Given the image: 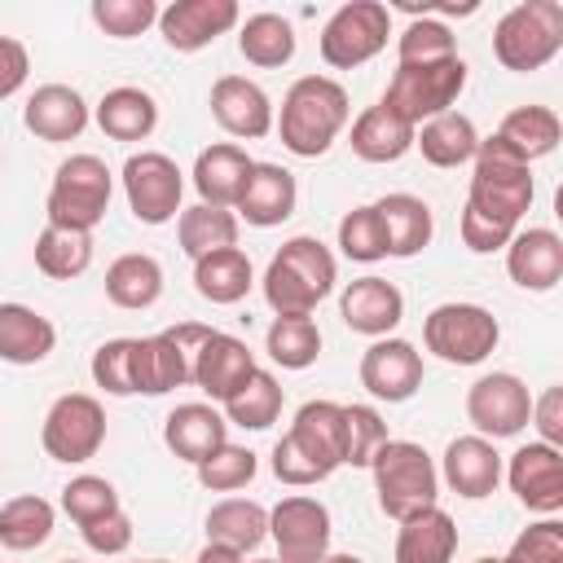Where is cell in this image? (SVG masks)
Returning <instances> with one entry per match:
<instances>
[{"mask_svg":"<svg viewBox=\"0 0 563 563\" xmlns=\"http://www.w3.org/2000/svg\"><path fill=\"white\" fill-rule=\"evenodd\" d=\"M343 466V405L308 400L299 405L290 431L273 444V475L290 488L330 479Z\"/></svg>","mask_w":563,"mask_h":563,"instance_id":"cell-1","label":"cell"},{"mask_svg":"<svg viewBox=\"0 0 563 563\" xmlns=\"http://www.w3.org/2000/svg\"><path fill=\"white\" fill-rule=\"evenodd\" d=\"M347 114H352V106H347L343 84H334L325 75H303L282 97L277 136L295 158H321L347 128Z\"/></svg>","mask_w":563,"mask_h":563,"instance_id":"cell-2","label":"cell"},{"mask_svg":"<svg viewBox=\"0 0 563 563\" xmlns=\"http://www.w3.org/2000/svg\"><path fill=\"white\" fill-rule=\"evenodd\" d=\"M532 167L523 154H515L497 132L479 141L475 158H471V194H466V207L475 216H484L488 224H501V229H519L523 211L532 207Z\"/></svg>","mask_w":563,"mask_h":563,"instance_id":"cell-3","label":"cell"},{"mask_svg":"<svg viewBox=\"0 0 563 563\" xmlns=\"http://www.w3.org/2000/svg\"><path fill=\"white\" fill-rule=\"evenodd\" d=\"M339 264L321 238H290L264 268V299L277 317H312V308L334 290Z\"/></svg>","mask_w":563,"mask_h":563,"instance_id":"cell-4","label":"cell"},{"mask_svg":"<svg viewBox=\"0 0 563 563\" xmlns=\"http://www.w3.org/2000/svg\"><path fill=\"white\" fill-rule=\"evenodd\" d=\"M369 471H374V493H378V510L396 523L422 515L435 506L440 497V471L431 462V453L413 440H387L374 457H369Z\"/></svg>","mask_w":563,"mask_h":563,"instance_id":"cell-5","label":"cell"},{"mask_svg":"<svg viewBox=\"0 0 563 563\" xmlns=\"http://www.w3.org/2000/svg\"><path fill=\"white\" fill-rule=\"evenodd\" d=\"M466 88V62L462 57H440V62H400L396 75L387 79L383 110H391L400 123L422 128L427 119L453 110V101Z\"/></svg>","mask_w":563,"mask_h":563,"instance_id":"cell-6","label":"cell"},{"mask_svg":"<svg viewBox=\"0 0 563 563\" xmlns=\"http://www.w3.org/2000/svg\"><path fill=\"white\" fill-rule=\"evenodd\" d=\"M563 48V4L559 0H523L515 9L501 13L497 31H493V57L515 70H541L545 62H554Z\"/></svg>","mask_w":563,"mask_h":563,"instance_id":"cell-7","label":"cell"},{"mask_svg":"<svg viewBox=\"0 0 563 563\" xmlns=\"http://www.w3.org/2000/svg\"><path fill=\"white\" fill-rule=\"evenodd\" d=\"M110 189H114V176H110V167L97 154H70L57 167L53 189H48V202H44L48 224L92 233L106 220Z\"/></svg>","mask_w":563,"mask_h":563,"instance_id":"cell-8","label":"cell"},{"mask_svg":"<svg viewBox=\"0 0 563 563\" xmlns=\"http://www.w3.org/2000/svg\"><path fill=\"white\" fill-rule=\"evenodd\" d=\"M387 35H391V9L378 0H352L325 18L317 48H321L325 66L352 70V66H365L369 57H378L387 48Z\"/></svg>","mask_w":563,"mask_h":563,"instance_id":"cell-9","label":"cell"},{"mask_svg":"<svg viewBox=\"0 0 563 563\" xmlns=\"http://www.w3.org/2000/svg\"><path fill=\"white\" fill-rule=\"evenodd\" d=\"M501 339V325L479 303H440L422 321V343L449 365H479Z\"/></svg>","mask_w":563,"mask_h":563,"instance_id":"cell-10","label":"cell"},{"mask_svg":"<svg viewBox=\"0 0 563 563\" xmlns=\"http://www.w3.org/2000/svg\"><path fill=\"white\" fill-rule=\"evenodd\" d=\"M106 440V409L97 396L88 391H66L48 405L44 413V427H40V444L53 462H66V466H79L88 457H97Z\"/></svg>","mask_w":563,"mask_h":563,"instance_id":"cell-11","label":"cell"},{"mask_svg":"<svg viewBox=\"0 0 563 563\" xmlns=\"http://www.w3.org/2000/svg\"><path fill=\"white\" fill-rule=\"evenodd\" d=\"M211 325H198V321H180L172 330H158L150 339H136V352H132V369H136V391L145 396H163L172 387H185L189 383V365H194V352L198 343L207 339Z\"/></svg>","mask_w":563,"mask_h":563,"instance_id":"cell-12","label":"cell"},{"mask_svg":"<svg viewBox=\"0 0 563 563\" xmlns=\"http://www.w3.org/2000/svg\"><path fill=\"white\" fill-rule=\"evenodd\" d=\"M123 194L141 224H167L180 216L185 176L176 158H167L163 150H141L123 163Z\"/></svg>","mask_w":563,"mask_h":563,"instance_id":"cell-13","label":"cell"},{"mask_svg":"<svg viewBox=\"0 0 563 563\" xmlns=\"http://www.w3.org/2000/svg\"><path fill=\"white\" fill-rule=\"evenodd\" d=\"M528 413H532V391L519 374L493 369V374L475 378L466 391V418H471L475 435H484V440L519 435L528 427Z\"/></svg>","mask_w":563,"mask_h":563,"instance_id":"cell-14","label":"cell"},{"mask_svg":"<svg viewBox=\"0 0 563 563\" xmlns=\"http://www.w3.org/2000/svg\"><path fill=\"white\" fill-rule=\"evenodd\" d=\"M330 510L317 497H282L268 510V537L277 545V563H321L330 554Z\"/></svg>","mask_w":563,"mask_h":563,"instance_id":"cell-15","label":"cell"},{"mask_svg":"<svg viewBox=\"0 0 563 563\" xmlns=\"http://www.w3.org/2000/svg\"><path fill=\"white\" fill-rule=\"evenodd\" d=\"M506 484L532 515H559L563 510V453L532 440L519 444L506 462Z\"/></svg>","mask_w":563,"mask_h":563,"instance_id":"cell-16","label":"cell"},{"mask_svg":"<svg viewBox=\"0 0 563 563\" xmlns=\"http://www.w3.org/2000/svg\"><path fill=\"white\" fill-rule=\"evenodd\" d=\"M361 387L387 405L409 400L422 387V352L409 339H374L361 352Z\"/></svg>","mask_w":563,"mask_h":563,"instance_id":"cell-17","label":"cell"},{"mask_svg":"<svg viewBox=\"0 0 563 563\" xmlns=\"http://www.w3.org/2000/svg\"><path fill=\"white\" fill-rule=\"evenodd\" d=\"M255 369V352L238 339V334H224V330H207V339L198 343V352H194V365H189V383L202 391V396H211V400H229L242 383H246V374Z\"/></svg>","mask_w":563,"mask_h":563,"instance_id":"cell-18","label":"cell"},{"mask_svg":"<svg viewBox=\"0 0 563 563\" xmlns=\"http://www.w3.org/2000/svg\"><path fill=\"white\" fill-rule=\"evenodd\" d=\"M238 18L242 13L233 0H176V4L158 9V31H163L167 48L198 53V48L216 44L224 31H233Z\"/></svg>","mask_w":563,"mask_h":563,"instance_id":"cell-19","label":"cell"},{"mask_svg":"<svg viewBox=\"0 0 563 563\" xmlns=\"http://www.w3.org/2000/svg\"><path fill=\"white\" fill-rule=\"evenodd\" d=\"M211 119L242 141H260L273 132V101L246 75H220L211 84Z\"/></svg>","mask_w":563,"mask_h":563,"instance_id":"cell-20","label":"cell"},{"mask_svg":"<svg viewBox=\"0 0 563 563\" xmlns=\"http://www.w3.org/2000/svg\"><path fill=\"white\" fill-rule=\"evenodd\" d=\"M339 317L356 334L387 339L400 325V317H405V295L387 277H356L339 295Z\"/></svg>","mask_w":563,"mask_h":563,"instance_id":"cell-21","label":"cell"},{"mask_svg":"<svg viewBox=\"0 0 563 563\" xmlns=\"http://www.w3.org/2000/svg\"><path fill=\"white\" fill-rule=\"evenodd\" d=\"M440 479L466 501L493 497L501 484V453L484 435H457L440 457Z\"/></svg>","mask_w":563,"mask_h":563,"instance_id":"cell-22","label":"cell"},{"mask_svg":"<svg viewBox=\"0 0 563 563\" xmlns=\"http://www.w3.org/2000/svg\"><path fill=\"white\" fill-rule=\"evenodd\" d=\"M506 273L523 290H554L563 277V242L554 229H515L506 242Z\"/></svg>","mask_w":563,"mask_h":563,"instance_id":"cell-23","label":"cell"},{"mask_svg":"<svg viewBox=\"0 0 563 563\" xmlns=\"http://www.w3.org/2000/svg\"><path fill=\"white\" fill-rule=\"evenodd\" d=\"M224 440H229L224 413H220L216 405H202V400L176 405V409L167 413V422H163V444H167L180 462H189V466H198L202 457H211Z\"/></svg>","mask_w":563,"mask_h":563,"instance_id":"cell-24","label":"cell"},{"mask_svg":"<svg viewBox=\"0 0 563 563\" xmlns=\"http://www.w3.org/2000/svg\"><path fill=\"white\" fill-rule=\"evenodd\" d=\"M22 123L48 141V145H62V141H75L84 128H88V101L70 88V84H44L26 97V110H22Z\"/></svg>","mask_w":563,"mask_h":563,"instance_id":"cell-25","label":"cell"},{"mask_svg":"<svg viewBox=\"0 0 563 563\" xmlns=\"http://www.w3.org/2000/svg\"><path fill=\"white\" fill-rule=\"evenodd\" d=\"M295 202H299L295 176L282 163H255L246 176V189L238 198V216L255 229H273L295 216Z\"/></svg>","mask_w":563,"mask_h":563,"instance_id":"cell-26","label":"cell"},{"mask_svg":"<svg viewBox=\"0 0 563 563\" xmlns=\"http://www.w3.org/2000/svg\"><path fill=\"white\" fill-rule=\"evenodd\" d=\"M255 158H246L242 145L233 141H220V145H207L198 158H194V189L207 207H238L242 189H246V176H251Z\"/></svg>","mask_w":563,"mask_h":563,"instance_id":"cell-27","label":"cell"},{"mask_svg":"<svg viewBox=\"0 0 563 563\" xmlns=\"http://www.w3.org/2000/svg\"><path fill=\"white\" fill-rule=\"evenodd\" d=\"M453 554H457V523L440 506L405 519L396 532V563H453Z\"/></svg>","mask_w":563,"mask_h":563,"instance_id":"cell-28","label":"cell"},{"mask_svg":"<svg viewBox=\"0 0 563 563\" xmlns=\"http://www.w3.org/2000/svg\"><path fill=\"white\" fill-rule=\"evenodd\" d=\"M57 343V330L44 312L26 303H0V361L9 365H40Z\"/></svg>","mask_w":563,"mask_h":563,"instance_id":"cell-29","label":"cell"},{"mask_svg":"<svg viewBox=\"0 0 563 563\" xmlns=\"http://www.w3.org/2000/svg\"><path fill=\"white\" fill-rule=\"evenodd\" d=\"M374 211H378L383 233H387V255H396V260L418 255L435 233L431 207L422 198H413V194H387V198L374 202Z\"/></svg>","mask_w":563,"mask_h":563,"instance_id":"cell-30","label":"cell"},{"mask_svg":"<svg viewBox=\"0 0 563 563\" xmlns=\"http://www.w3.org/2000/svg\"><path fill=\"white\" fill-rule=\"evenodd\" d=\"M352 154L365 158V163H396L413 150V128L400 123L391 110L383 106H365L356 119H352V136H347Z\"/></svg>","mask_w":563,"mask_h":563,"instance_id":"cell-31","label":"cell"},{"mask_svg":"<svg viewBox=\"0 0 563 563\" xmlns=\"http://www.w3.org/2000/svg\"><path fill=\"white\" fill-rule=\"evenodd\" d=\"M97 128L110 141H145L158 128V101L145 88H132V84L110 88L97 101Z\"/></svg>","mask_w":563,"mask_h":563,"instance_id":"cell-32","label":"cell"},{"mask_svg":"<svg viewBox=\"0 0 563 563\" xmlns=\"http://www.w3.org/2000/svg\"><path fill=\"white\" fill-rule=\"evenodd\" d=\"M413 145L422 150V158H427L431 167H462V163L475 158L479 132H475V123H471L466 114L444 110V114L427 119L422 128H413Z\"/></svg>","mask_w":563,"mask_h":563,"instance_id":"cell-33","label":"cell"},{"mask_svg":"<svg viewBox=\"0 0 563 563\" xmlns=\"http://www.w3.org/2000/svg\"><path fill=\"white\" fill-rule=\"evenodd\" d=\"M158 295H163V264L154 255L132 251V255H119L106 268V299L114 308L141 312V308H154Z\"/></svg>","mask_w":563,"mask_h":563,"instance_id":"cell-34","label":"cell"},{"mask_svg":"<svg viewBox=\"0 0 563 563\" xmlns=\"http://www.w3.org/2000/svg\"><path fill=\"white\" fill-rule=\"evenodd\" d=\"M251 282H255V273H251V260L242 246H224V251L194 260V290L207 303H238V299H246Z\"/></svg>","mask_w":563,"mask_h":563,"instance_id":"cell-35","label":"cell"},{"mask_svg":"<svg viewBox=\"0 0 563 563\" xmlns=\"http://www.w3.org/2000/svg\"><path fill=\"white\" fill-rule=\"evenodd\" d=\"M268 537V510L260 501L246 497H224L207 510V541L211 545H229L238 554L255 550Z\"/></svg>","mask_w":563,"mask_h":563,"instance_id":"cell-36","label":"cell"},{"mask_svg":"<svg viewBox=\"0 0 563 563\" xmlns=\"http://www.w3.org/2000/svg\"><path fill=\"white\" fill-rule=\"evenodd\" d=\"M176 242L189 260H202L211 251H224V246H238V216L224 211V207H207V202H194V207H180L176 216Z\"/></svg>","mask_w":563,"mask_h":563,"instance_id":"cell-37","label":"cell"},{"mask_svg":"<svg viewBox=\"0 0 563 563\" xmlns=\"http://www.w3.org/2000/svg\"><path fill=\"white\" fill-rule=\"evenodd\" d=\"M53 519H57V510L40 493L9 497L0 506V545L26 554V550H35V545H44L53 537Z\"/></svg>","mask_w":563,"mask_h":563,"instance_id":"cell-38","label":"cell"},{"mask_svg":"<svg viewBox=\"0 0 563 563\" xmlns=\"http://www.w3.org/2000/svg\"><path fill=\"white\" fill-rule=\"evenodd\" d=\"M238 53L260 70L286 66L295 57V26L282 13H251L238 26Z\"/></svg>","mask_w":563,"mask_h":563,"instance_id":"cell-39","label":"cell"},{"mask_svg":"<svg viewBox=\"0 0 563 563\" xmlns=\"http://www.w3.org/2000/svg\"><path fill=\"white\" fill-rule=\"evenodd\" d=\"M92 264V233H79V229H57V224H44L40 238H35V268L53 282H70L79 273H88Z\"/></svg>","mask_w":563,"mask_h":563,"instance_id":"cell-40","label":"cell"},{"mask_svg":"<svg viewBox=\"0 0 563 563\" xmlns=\"http://www.w3.org/2000/svg\"><path fill=\"white\" fill-rule=\"evenodd\" d=\"M282 413V387L268 369H251L246 383L224 400V422L242 427V431H268Z\"/></svg>","mask_w":563,"mask_h":563,"instance_id":"cell-41","label":"cell"},{"mask_svg":"<svg viewBox=\"0 0 563 563\" xmlns=\"http://www.w3.org/2000/svg\"><path fill=\"white\" fill-rule=\"evenodd\" d=\"M497 136H501L515 154H523V158L532 163V158H545V154L559 145L563 123H559V114H554L550 106H519V110H510V114L501 119Z\"/></svg>","mask_w":563,"mask_h":563,"instance_id":"cell-42","label":"cell"},{"mask_svg":"<svg viewBox=\"0 0 563 563\" xmlns=\"http://www.w3.org/2000/svg\"><path fill=\"white\" fill-rule=\"evenodd\" d=\"M264 352L282 369H308L321 356V330L312 317H273L264 334Z\"/></svg>","mask_w":563,"mask_h":563,"instance_id":"cell-43","label":"cell"},{"mask_svg":"<svg viewBox=\"0 0 563 563\" xmlns=\"http://www.w3.org/2000/svg\"><path fill=\"white\" fill-rule=\"evenodd\" d=\"M194 471H198V484H202V488H211V493H238V488H246V484L255 479L260 462H255L251 449L224 440V444H220L211 457H202Z\"/></svg>","mask_w":563,"mask_h":563,"instance_id":"cell-44","label":"cell"},{"mask_svg":"<svg viewBox=\"0 0 563 563\" xmlns=\"http://www.w3.org/2000/svg\"><path fill=\"white\" fill-rule=\"evenodd\" d=\"M396 57L400 62H440V57H457V40L440 18L413 13L409 26L396 35Z\"/></svg>","mask_w":563,"mask_h":563,"instance_id":"cell-45","label":"cell"},{"mask_svg":"<svg viewBox=\"0 0 563 563\" xmlns=\"http://www.w3.org/2000/svg\"><path fill=\"white\" fill-rule=\"evenodd\" d=\"M339 251L356 264H374V260H387V233H383V220L369 207H352L343 220H339Z\"/></svg>","mask_w":563,"mask_h":563,"instance_id":"cell-46","label":"cell"},{"mask_svg":"<svg viewBox=\"0 0 563 563\" xmlns=\"http://www.w3.org/2000/svg\"><path fill=\"white\" fill-rule=\"evenodd\" d=\"M387 422L369 405H343V466H369V457L387 444Z\"/></svg>","mask_w":563,"mask_h":563,"instance_id":"cell-47","label":"cell"},{"mask_svg":"<svg viewBox=\"0 0 563 563\" xmlns=\"http://www.w3.org/2000/svg\"><path fill=\"white\" fill-rule=\"evenodd\" d=\"M62 510L84 528V523H92V519L119 510V493H114V484L101 479V475H75V479L62 488Z\"/></svg>","mask_w":563,"mask_h":563,"instance_id":"cell-48","label":"cell"},{"mask_svg":"<svg viewBox=\"0 0 563 563\" xmlns=\"http://www.w3.org/2000/svg\"><path fill=\"white\" fill-rule=\"evenodd\" d=\"M92 22L110 40H132L158 22V4L154 0H92Z\"/></svg>","mask_w":563,"mask_h":563,"instance_id":"cell-49","label":"cell"},{"mask_svg":"<svg viewBox=\"0 0 563 563\" xmlns=\"http://www.w3.org/2000/svg\"><path fill=\"white\" fill-rule=\"evenodd\" d=\"M136 339H110L92 352V383L110 396H132L136 391V369H132Z\"/></svg>","mask_w":563,"mask_h":563,"instance_id":"cell-50","label":"cell"},{"mask_svg":"<svg viewBox=\"0 0 563 563\" xmlns=\"http://www.w3.org/2000/svg\"><path fill=\"white\" fill-rule=\"evenodd\" d=\"M501 563H563V523H559L554 515L528 523V528L510 541V550H506Z\"/></svg>","mask_w":563,"mask_h":563,"instance_id":"cell-51","label":"cell"},{"mask_svg":"<svg viewBox=\"0 0 563 563\" xmlns=\"http://www.w3.org/2000/svg\"><path fill=\"white\" fill-rule=\"evenodd\" d=\"M84 532V541H88V550H97V554H123L128 545H132V519L123 515V506L119 510H110V515H101V519H92V523H84L79 528Z\"/></svg>","mask_w":563,"mask_h":563,"instance_id":"cell-52","label":"cell"},{"mask_svg":"<svg viewBox=\"0 0 563 563\" xmlns=\"http://www.w3.org/2000/svg\"><path fill=\"white\" fill-rule=\"evenodd\" d=\"M528 422L537 427L541 444L559 449V444H563V387H545V391L532 400V413H528Z\"/></svg>","mask_w":563,"mask_h":563,"instance_id":"cell-53","label":"cell"},{"mask_svg":"<svg viewBox=\"0 0 563 563\" xmlns=\"http://www.w3.org/2000/svg\"><path fill=\"white\" fill-rule=\"evenodd\" d=\"M31 75V57H26V44L13 40V35H0V101L13 97Z\"/></svg>","mask_w":563,"mask_h":563,"instance_id":"cell-54","label":"cell"},{"mask_svg":"<svg viewBox=\"0 0 563 563\" xmlns=\"http://www.w3.org/2000/svg\"><path fill=\"white\" fill-rule=\"evenodd\" d=\"M194 563H246V554H238V550H229V545H211V541H207V545L198 550V559H194Z\"/></svg>","mask_w":563,"mask_h":563,"instance_id":"cell-55","label":"cell"},{"mask_svg":"<svg viewBox=\"0 0 563 563\" xmlns=\"http://www.w3.org/2000/svg\"><path fill=\"white\" fill-rule=\"evenodd\" d=\"M321 563H365V559H356V554H325Z\"/></svg>","mask_w":563,"mask_h":563,"instance_id":"cell-56","label":"cell"},{"mask_svg":"<svg viewBox=\"0 0 563 563\" xmlns=\"http://www.w3.org/2000/svg\"><path fill=\"white\" fill-rule=\"evenodd\" d=\"M475 563H501V559H488V554H484V559H475Z\"/></svg>","mask_w":563,"mask_h":563,"instance_id":"cell-57","label":"cell"},{"mask_svg":"<svg viewBox=\"0 0 563 563\" xmlns=\"http://www.w3.org/2000/svg\"><path fill=\"white\" fill-rule=\"evenodd\" d=\"M141 563H167V559H141Z\"/></svg>","mask_w":563,"mask_h":563,"instance_id":"cell-58","label":"cell"},{"mask_svg":"<svg viewBox=\"0 0 563 563\" xmlns=\"http://www.w3.org/2000/svg\"><path fill=\"white\" fill-rule=\"evenodd\" d=\"M255 563H277V559H255Z\"/></svg>","mask_w":563,"mask_h":563,"instance_id":"cell-59","label":"cell"},{"mask_svg":"<svg viewBox=\"0 0 563 563\" xmlns=\"http://www.w3.org/2000/svg\"><path fill=\"white\" fill-rule=\"evenodd\" d=\"M66 563H79V559H66Z\"/></svg>","mask_w":563,"mask_h":563,"instance_id":"cell-60","label":"cell"}]
</instances>
